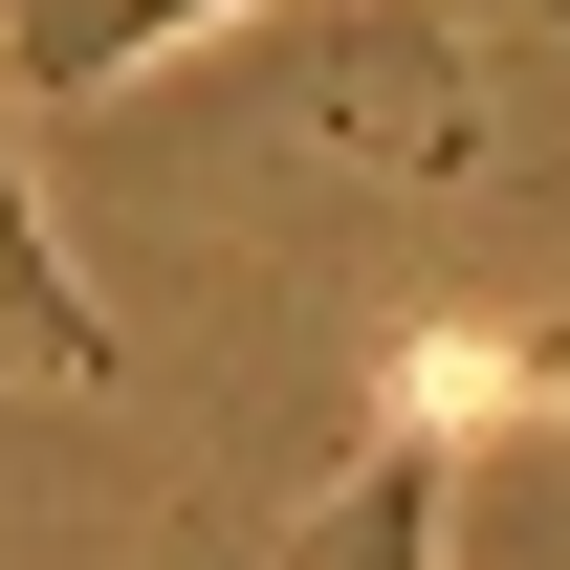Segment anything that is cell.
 Instances as JSON below:
<instances>
[{
  "instance_id": "3957f363",
  "label": "cell",
  "mask_w": 570,
  "mask_h": 570,
  "mask_svg": "<svg viewBox=\"0 0 570 570\" xmlns=\"http://www.w3.org/2000/svg\"><path fill=\"white\" fill-rule=\"evenodd\" d=\"M417 395H395V417L417 439H461V417H504V395H527V417H570V330H417Z\"/></svg>"
},
{
  "instance_id": "6da1fadb",
  "label": "cell",
  "mask_w": 570,
  "mask_h": 570,
  "mask_svg": "<svg viewBox=\"0 0 570 570\" xmlns=\"http://www.w3.org/2000/svg\"><path fill=\"white\" fill-rule=\"evenodd\" d=\"M264 570H439V439H417V417H373L352 461L264 527Z\"/></svg>"
},
{
  "instance_id": "7a4b0ae2",
  "label": "cell",
  "mask_w": 570,
  "mask_h": 570,
  "mask_svg": "<svg viewBox=\"0 0 570 570\" xmlns=\"http://www.w3.org/2000/svg\"><path fill=\"white\" fill-rule=\"evenodd\" d=\"M198 22H264V0H22L0 67H22V88H132V67H176Z\"/></svg>"
}]
</instances>
